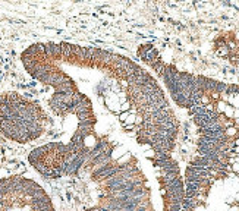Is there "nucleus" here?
<instances>
[{"instance_id": "1", "label": "nucleus", "mask_w": 239, "mask_h": 211, "mask_svg": "<svg viewBox=\"0 0 239 211\" xmlns=\"http://www.w3.org/2000/svg\"><path fill=\"white\" fill-rule=\"evenodd\" d=\"M93 131H94V123H78V131H76V132H78L82 138L91 135Z\"/></svg>"}, {"instance_id": "2", "label": "nucleus", "mask_w": 239, "mask_h": 211, "mask_svg": "<svg viewBox=\"0 0 239 211\" xmlns=\"http://www.w3.org/2000/svg\"><path fill=\"white\" fill-rule=\"evenodd\" d=\"M82 144H84V148L91 150V148H94V145L97 144V139H95V136L91 133V135H88V136H84Z\"/></svg>"}, {"instance_id": "3", "label": "nucleus", "mask_w": 239, "mask_h": 211, "mask_svg": "<svg viewBox=\"0 0 239 211\" xmlns=\"http://www.w3.org/2000/svg\"><path fill=\"white\" fill-rule=\"evenodd\" d=\"M224 135H226V138H233L238 135V128L236 126H230V128H226L224 129Z\"/></svg>"}, {"instance_id": "4", "label": "nucleus", "mask_w": 239, "mask_h": 211, "mask_svg": "<svg viewBox=\"0 0 239 211\" xmlns=\"http://www.w3.org/2000/svg\"><path fill=\"white\" fill-rule=\"evenodd\" d=\"M128 116H129V111H123V113L119 114V120H120L122 123H125L126 122V119H128Z\"/></svg>"}, {"instance_id": "5", "label": "nucleus", "mask_w": 239, "mask_h": 211, "mask_svg": "<svg viewBox=\"0 0 239 211\" xmlns=\"http://www.w3.org/2000/svg\"><path fill=\"white\" fill-rule=\"evenodd\" d=\"M145 157H147V158H154V157H156V151L153 150V148L147 150L145 151Z\"/></svg>"}, {"instance_id": "6", "label": "nucleus", "mask_w": 239, "mask_h": 211, "mask_svg": "<svg viewBox=\"0 0 239 211\" xmlns=\"http://www.w3.org/2000/svg\"><path fill=\"white\" fill-rule=\"evenodd\" d=\"M232 172L233 173L239 172V163H233V164H232Z\"/></svg>"}, {"instance_id": "7", "label": "nucleus", "mask_w": 239, "mask_h": 211, "mask_svg": "<svg viewBox=\"0 0 239 211\" xmlns=\"http://www.w3.org/2000/svg\"><path fill=\"white\" fill-rule=\"evenodd\" d=\"M228 211H239L238 204H232V205L229 207V210H228Z\"/></svg>"}, {"instance_id": "8", "label": "nucleus", "mask_w": 239, "mask_h": 211, "mask_svg": "<svg viewBox=\"0 0 239 211\" xmlns=\"http://www.w3.org/2000/svg\"><path fill=\"white\" fill-rule=\"evenodd\" d=\"M123 129L125 131H132V129H135V125H123Z\"/></svg>"}, {"instance_id": "9", "label": "nucleus", "mask_w": 239, "mask_h": 211, "mask_svg": "<svg viewBox=\"0 0 239 211\" xmlns=\"http://www.w3.org/2000/svg\"><path fill=\"white\" fill-rule=\"evenodd\" d=\"M129 106H131L129 103H125V104L122 106V107H123V110H128V109H129Z\"/></svg>"}, {"instance_id": "10", "label": "nucleus", "mask_w": 239, "mask_h": 211, "mask_svg": "<svg viewBox=\"0 0 239 211\" xmlns=\"http://www.w3.org/2000/svg\"><path fill=\"white\" fill-rule=\"evenodd\" d=\"M233 200H235V202L238 204V202H239V194H236V195H235V198H233Z\"/></svg>"}]
</instances>
